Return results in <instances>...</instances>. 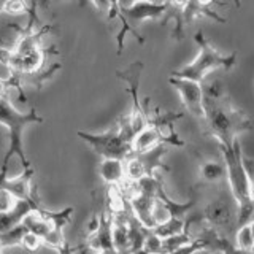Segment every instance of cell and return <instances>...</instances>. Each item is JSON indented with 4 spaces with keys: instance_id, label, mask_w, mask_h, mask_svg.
<instances>
[{
    "instance_id": "10",
    "label": "cell",
    "mask_w": 254,
    "mask_h": 254,
    "mask_svg": "<svg viewBox=\"0 0 254 254\" xmlns=\"http://www.w3.org/2000/svg\"><path fill=\"white\" fill-rule=\"evenodd\" d=\"M210 227H227L232 224V221H237V210L230 205L226 198H216L205 206L203 216Z\"/></svg>"
},
{
    "instance_id": "24",
    "label": "cell",
    "mask_w": 254,
    "mask_h": 254,
    "mask_svg": "<svg viewBox=\"0 0 254 254\" xmlns=\"http://www.w3.org/2000/svg\"><path fill=\"white\" fill-rule=\"evenodd\" d=\"M16 205H18V200L8 190L0 189V214L11 213L16 208Z\"/></svg>"
},
{
    "instance_id": "27",
    "label": "cell",
    "mask_w": 254,
    "mask_h": 254,
    "mask_svg": "<svg viewBox=\"0 0 254 254\" xmlns=\"http://www.w3.org/2000/svg\"><path fill=\"white\" fill-rule=\"evenodd\" d=\"M5 53H6V50L5 48H0V59H3V56H5ZM6 89L8 87L0 81V99H3V97H6Z\"/></svg>"
},
{
    "instance_id": "14",
    "label": "cell",
    "mask_w": 254,
    "mask_h": 254,
    "mask_svg": "<svg viewBox=\"0 0 254 254\" xmlns=\"http://www.w3.org/2000/svg\"><path fill=\"white\" fill-rule=\"evenodd\" d=\"M211 5H213L211 2H185V5L181 8L183 24L186 26V24L192 22L197 18H211L221 24L227 22L226 18H222V16H219L218 13L210 10Z\"/></svg>"
},
{
    "instance_id": "7",
    "label": "cell",
    "mask_w": 254,
    "mask_h": 254,
    "mask_svg": "<svg viewBox=\"0 0 254 254\" xmlns=\"http://www.w3.org/2000/svg\"><path fill=\"white\" fill-rule=\"evenodd\" d=\"M141 70H143V64L140 61L133 62L132 65L127 67L126 70H116V76L127 83V91H129L132 97V110H130V115L126 118V121L130 132L133 133V137L148 126V115L138 99Z\"/></svg>"
},
{
    "instance_id": "13",
    "label": "cell",
    "mask_w": 254,
    "mask_h": 254,
    "mask_svg": "<svg viewBox=\"0 0 254 254\" xmlns=\"http://www.w3.org/2000/svg\"><path fill=\"white\" fill-rule=\"evenodd\" d=\"M161 143H164L162 133L159 132L154 126L148 124L141 132H138L137 135H135L132 143H130V146H132L133 154H143V153H148V151L156 148L157 145H161Z\"/></svg>"
},
{
    "instance_id": "32",
    "label": "cell",
    "mask_w": 254,
    "mask_h": 254,
    "mask_svg": "<svg viewBox=\"0 0 254 254\" xmlns=\"http://www.w3.org/2000/svg\"><path fill=\"white\" fill-rule=\"evenodd\" d=\"M2 250H3V248H2V245H0V253H2Z\"/></svg>"
},
{
    "instance_id": "4",
    "label": "cell",
    "mask_w": 254,
    "mask_h": 254,
    "mask_svg": "<svg viewBox=\"0 0 254 254\" xmlns=\"http://www.w3.org/2000/svg\"><path fill=\"white\" fill-rule=\"evenodd\" d=\"M194 40L198 45V54L195 56V59L183 68L173 71L172 76L190 79V81H195V83L202 84L205 76L208 75L211 70H216V68L230 70L235 65L237 54L235 53H230L227 56L221 54L216 48H213L208 40L203 37L202 30H198L194 35Z\"/></svg>"
},
{
    "instance_id": "19",
    "label": "cell",
    "mask_w": 254,
    "mask_h": 254,
    "mask_svg": "<svg viewBox=\"0 0 254 254\" xmlns=\"http://www.w3.org/2000/svg\"><path fill=\"white\" fill-rule=\"evenodd\" d=\"M26 232H27V229L24 227V224L21 222V224L14 226L13 229L8 230V232L0 234V245H2V248H8V246H21L22 237Z\"/></svg>"
},
{
    "instance_id": "20",
    "label": "cell",
    "mask_w": 254,
    "mask_h": 254,
    "mask_svg": "<svg viewBox=\"0 0 254 254\" xmlns=\"http://www.w3.org/2000/svg\"><path fill=\"white\" fill-rule=\"evenodd\" d=\"M235 246L238 250L251 253L254 250V240H253V234H251V227L250 224L242 226L237 229L235 234Z\"/></svg>"
},
{
    "instance_id": "9",
    "label": "cell",
    "mask_w": 254,
    "mask_h": 254,
    "mask_svg": "<svg viewBox=\"0 0 254 254\" xmlns=\"http://www.w3.org/2000/svg\"><path fill=\"white\" fill-rule=\"evenodd\" d=\"M0 189L8 190L18 202L40 205L37 188L34 185V169L24 170L16 178H6V175H0Z\"/></svg>"
},
{
    "instance_id": "6",
    "label": "cell",
    "mask_w": 254,
    "mask_h": 254,
    "mask_svg": "<svg viewBox=\"0 0 254 254\" xmlns=\"http://www.w3.org/2000/svg\"><path fill=\"white\" fill-rule=\"evenodd\" d=\"M170 2H118V18L121 19V32L118 34V54L124 50L126 35L132 34L137 38L138 43H145L143 38L135 27L145 19H159L169 11Z\"/></svg>"
},
{
    "instance_id": "23",
    "label": "cell",
    "mask_w": 254,
    "mask_h": 254,
    "mask_svg": "<svg viewBox=\"0 0 254 254\" xmlns=\"http://www.w3.org/2000/svg\"><path fill=\"white\" fill-rule=\"evenodd\" d=\"M0 10L6 14L19 16V14L27 13V3L21 2V0H8V2H5L2 6H0Z\"/></svg>"
},
{
    "instance_id": "22",
    "label": "cell",
    "mask_w": 254,
    "mask_h": 254,
    "mask_svg": "<svg viewBox=\"0 0 254 254\" xmlns=\"http://www.w3.org/2000/svg\"><path fill=\"white\" fill-rule=\"evenodd\" d=\"M143 250L148 251L149 254H162V238L157 237L153 230H148Z\"/></svg>"
},
{
    "instance_id": "25",
    "label": "cell",
    "mask_w": 254,
    "mask_h": 254,
    "mask_svg": "<svg viewBox=\"0 0 254 254\" xmlns=\"http://www.w3.org/2000/svg\"><path fill=\"white\" fill-rule=\"evenodd\" d=\"M43 245V240L40 238L38 235H35V234H32V232H27L24 234V237H22V242H21V246L22 248H26L27 251H37L40 246Z\"/></svg>"
},
{
    "instance_id": "15",
    "label": "cell",
    "mask_w": 254,
    "mask_h": 254,
    "mask_svg": "<svg viewBox=\"0 0 254 254\" xmlns=\"http://www.w3.org/2000/svg\"><path fill=\"white\" fill-rule=\"evenodd\" d=\"M167 153V146L164 145V143H161V145H157L156 148H153L151 151H148V153H143V154H133L138 157V161L143 164V167H145V172H146V178H156L157 175L156 172L159 169H165L169 170L167 167L164 165V156Z\"/></svg>"
},
{
    "instance_id": "30",
    "label": "cell",
    "mask_w": 254,
    "mask_h": 254,
    "mask_svg": "<svg viewBox=\"0 0 254 254\" xmlns=\"http://www.w3.org/2000/svg\"><path fill=\"white\" fill-rule=\"evenodd\" d=\"M250 227H251V234H253V240H254V218L250 221Z\"/></svg>"
},
{
    "instance_id": "5",
    "label": "cell",
    "mask_w": 254,
    "mask_h": 254,
    "mask_svg": "<svg viewBox=\"0 0 254 254\" xmlns=\"http://www.w3.org/2000/svg\"><path fill=\"white\" fill-rule=\"evenodd\" d=\"M76 135L83 141H86L95 153L102 159H119V161H127L133 156L130 143L133 140V133L127 126L126 118L121 119L116 127H111L110 130L103 133H87L78 130Z\"/></svg>"
},
{
    "instance_id": "18",
    "label": "cell",
    "mask_w": 254,
    "mask_h": 254,
    "mask_svg": "<svg viewBox=\"0 0 254 254\" xmlns=\"http://www.w3.org/2000/svg\"><path fill=\"white\" fill-rule=\"evenodd\" d=\"M194 235H190L189 230H185V232H181L178 235H173V237H169V238H164L162 240V254H169L175 250L181 248V246H185L190 242H194Z\"/></svg>"
},
{
    "instance_id": "1",
    "label": "cell",
    "mask_w": 254,
    "mask_h": 254,
    "mask_svg": "<svg viewBox=\"0 0 254 254\" xmlns=\"http://www.w3.org/2000/svg\"><path fill=\"white\" fill-rule=\"evenodd\" d=\"M205 119L206 127L211 137L218 140V145L232 146L237 141L238 135L251 130L253 123L246 116L243 110L237 108L227 94L221 95L218 99H205Z\"/></svg>"
},
{
    "instance_id": "11",
    "label": "cell",
    "mask_w": 254,
    "mask_h": 254,
    "mask_svg": "<svg viewBox=\"0 0 254 254\" xmlns=\"http://www.w3.org/2000/svg\"><path fill=\"white\" fill-rule=\"evenodd\" d=\"M53 30V26L50 24H45V26H40L30 34H21V37L16 40V43L11 48V53L16 56H26L30 54L37 50H42V40L46 34H50Z\"/></svg>"
},
{
    "instance_id": "33",
    "label": "cell",
    "mask_w": 254,
    "mask_h": 254,
    "mask_svg": "<svg viewBox=\"0 0 254 254\" xmlns=\"http://www.w3.org/2000/svg\"><path fill=\"white\" fill-rule=\"evenodd\" d=\"M253 253H254V250H253Z\"/></svg>"
},
{
    "instance_id": "26",
    "label": "cell",
    "mask_w": 254,
    "mask_h": 254,
    "mask_svg": "<svg viewBox=\"0 0 254 254\" xmlns=\"http://www.w3.org/2000/svg\"><path fill=\"white\" fill-rule=\"evenodd\" d=\"M203 248H206L205 242L202 240V238L195 237V238H194V242H190V243H188V245H185V246H181V248L175 250V251H172V253H169V254H194L195 251L203 250Z\"/></svg>"
},
{
    "instance_id": "17",
    "label": "cell",
    "mask_w": 254,
    "mask_h": 254,
    "mask_svg": "<svg viewBox=\"0 0 254 254\" xmlns=\"http://www.w3.org/2000/svg\"><path fill=\"white\" fill-rule=\"evenodd\" d=\"M200 177L205 183H219L226 178V165L219 161H206L200 167Z\"/></svg>"
},
{
    "instance_id": "8",
    "label": "cell",
    "mask_w": 254,
    "mask_h": 254,
    "mask_svg": "<svg viewBox=\"0 0 254 254\" xmlns=\"http://www.w3.org/2000/svg\"><path fill=\"white\" fill-rule=\"evenodd\" d=\"M169 83L180 92L183 105L190 115L205 119V107H203V86L200 83L190 81V79H183V78H175L170 76Z\"/></svg>"
},
{
    "instance_id": "29",
    "label": "cell",
    "mask_w": 254,
    "mask_h": 254,
    "mask_svg": "<svg viewBox=\"0 0 254 254\" xmlns=\"http://www.w3.org/2000/svg\"><path fill=\"white\" fill-rule=\"evenodd\" d=\"M194 254H211V251H210V250H206V248H203V250H198V251H195Z\"/></svg>"
},
{
    "instance_id": "28",
    "label": "cell",
    "mask_w": 254,
    "mask_h": 254,
    "mask_svg": "<svg viewBox=\"0 0 254 254\" xmlns=\"http://www.w3.org/2000/svg\"><path fill=\"white\" fill-rule=\"evenodd\" d=\"M56 251H58V254H75L73 253V246H70V243H67V242L64 243L61 248L56 250Z\"/></svg>"
},
{
    "instance_id": "21",
    "label": "cell",
    "mask_w": 254,
    "mask_h": 254,
    "mask_svg": "<svg viewBox=\"0 0 254 254\" xmlns=\"http://www.w3.org/2000/svg\"><path fill=\"white\" fill-rule=\"evenodd\" d=\"M172 218V213L169 210V206H167L162 200H159L156 197V202L153 205V221H154V229L157 226H162L165 224L167 221Z\"/></svg>"
},
{
    "instance_id": "2",
    "label": "cell",
    "mask_w": 254,
    "mask_h": 254,
    "mask_svg": "<svg viewBox=\"0 0 254 254\" xmlns=\"http://www.w3.org/2000/svg\"><path fill=\"white\" fill-rule=\"evenodd\" d=\"M222 154V162L226 165V178L234 202L237 203V227L250 224L254 218V202L251 198L250 178L246 173L242 154L240 141H235L232 146L218 145Z\"/></svg>"
},
{
    "instance_id": "16",
    "label": "cell",
    "mask_w": 254,
    "mask_h": 254,
    "mask_svg": "<svg viewBox=\"0 0 254 254\" xmlns=\"http://www.w3.org/2000/svg\"><path fill=\"white\" fill-rule=\"evenodd\" d=\"M42 208V205H34L29 202H18L16 208L8 213V214H0V234L8 232L10 229H13L14 226H18L22 222V219L27 216L30 211Z\"/></svg>"
},
{
    "instance_id": "12",
    "label": "cell",
    "mask_w": 254,
    "mask_h": 254,
    "mask_svg": "<svg viewBox=\"0 0 254 254\" xmlns=\"http://www.w3.org/2000/svg\"><path fill=\"white\" fill-rule=\"evenodd\" d=\"M99 175L108 186L121 188L126 183V161L119 159H102L99 164Z\"/></svg>"
},
{
    "instance_id": "3",
    "label": "cell",
    "mask_w": 254,
    "mask_h": 254,
    "mask_svg": "<svg viewBox=\"0 0 254 254\" xmlns=\"http://www.w3.org/2000/svg\"><path fill=\"white\" fill-rule=\"evenodd\" d=\"M43 118L37 113L35 108H32L29 113H21L18 111L13 103L8 100V97L0 99V126H5L8 130V138H10V145H8L6 154L3 157L2 167H0V175H6L8 162L13 156H18L19 161L24 167V170L32 169L30 161L26 156V151L22 146V132L29 124H42Z\"/></svg>"
},
{
    "instance_id": "31",
    "label": "cell",
    "mask_w": 254,
    "mask_h": 254,
    "mask_svg": "<svg viewBox=\"0 0 254 254\" xmlns=\"http://www.w3.org/2000/svg\"><path fill=\"white\" fill-rule=\"evenodd\" d=\"M133 254H149L148 251H145V250H138V251H135Z\"/></svg>"
}]
</instances>
